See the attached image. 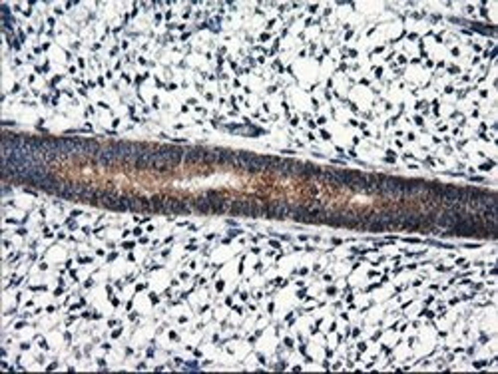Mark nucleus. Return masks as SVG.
I'll return each instance as SVG.
<instances>
[{
  "mask_svg": "<svg viewBox=\"0 0 498 374\" xmlns=\"http://www.w3.org/2000/svg\"><path fill=\"white\" fill-rule=\"evenodd\" d=\"M156 154L160 156V160H164L173 169L177 167L181 161H183V150L181 148H175V146H162L156 150Z\"/></svg>",
  "mask_w": 498,
  "mask_h": 374,
  "instance_id": "nucleus-1",
  "label": "nucleus"
},
{
  "mask_svg": "<svg viewBox=\"0 0 498 374\" xmlns=\"http://www.w3.org/2000/svg\"><path fill=\"white\" fill-rule=\"evenodd\" d=\"M118 160H120V156H118V152H116L112 146H108L104 152H98V156H94V161H96L98 165H102V167H110V165H114Z\"/></svg>",
  "mask_w": 498,
  "mask_h": 374,
  "instance_id": "nucleus-2",
  "label": "nucleus"
},
{
  "mask_svg": "<svg viewBox=\"0 0 498 374\" xmlns=\"http://www.w3.org/2000/svg\"><path fill=\"white\" fill-rule=\"evenodd\" d=\"M263 213H267L269 217H275V219H281V217H285V215L291 213V209H289L285 203H279V201H275V203H269V205H267V209H265Z\"/></svg>",
  "mask_w": 498,
  "mask_h": 374,
  "instance_id": "nucleus-3",
  "label": "nucleus"
},
{
  "mask_svg": "<svg viewBox=\"0 0 498 374\" xmlns=\"http://www.w3.org/2000/svg\"><path fill=\"white\" fill-rule=\"evenodd\" d=\"M191 209H195L197 213H212V201L208 195H200L191 201Z\"/></svg>",
  "mask_w": 498,
  "mask_h": 374,
  "instance_id": "nucleus-4",
  "label": "nucleus"
},
{
  "mask_svg": "<svg viewBox=\"0 0 498 374\" xmlns=\"http://www.w3.org/2000/svg\"><path fill=\"white\" fill-rule=\"evenodd\" d=\"M204 148H187L183 150V161L187 163H202L204 161Z\"/></svg>",
  "mask_w": 498,
  "mask_h": 374,
  "instance_id": "nucleus-5",
  "label": "nucleus"
}]
</instances>
